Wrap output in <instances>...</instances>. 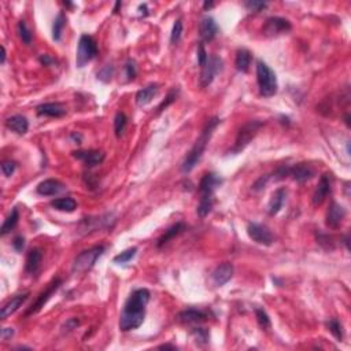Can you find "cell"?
<instances>
[{"instance_id":"1","label":"cell","mask_w":351,"mask_h":351,"mask_svg":"<svg viewBox=\"0 0 351 351\" xmlns=\"http://www.w3.org/2000/svg\"><path fill=\"white\" fill-rule=\"evenodd\" d=\"M149 296L151 295L147 288H139L129 295L119 317V329L122 332L137 329L144 322L145 307L149 302Z\"/></svg>"},{"instance_id":"2","label":"cell","mask_w":351,"mask_h":351,"mask_svg":"<svg viewBox=\"0 0 351 351\" xmlns=\"http://www.w3.org/2000/svg\"><path fill=\"white\" fill-rule=\"evenodd\" d=\"M219 122H221V121H219L217 117H214V118H211L210 121L206 123V127H205V129H203L202 133H200V136L197 137V140L195 141L193 147L189 149V153L187 154V157H185L184 161H183V165H181V171H183V173H189L193 167L196 166L197 162H199L200 158L203 157V153H205V149H206L207 143L210 141L211 136H213V132H214L215 128L218 127Z\"/></svg>"},{"instance_id":"3","label":"cell","mask_w":351,"mask_h":351,"mask_svg":"<svg viewBox=\"0 0 351 351\" xmlns=\"http://www.w3.org/2000/svg\"><path fill=\"white\" fill-rule=\"evenodd\" d=\"M257 83L259 93L265 97H272L277 93V77L274 71L265 62L257 61Z\"/></svg>"},{"instance_id":"4","label":"cell","mask_w":351,"mask_h":351,"mask_svg":"<svg viewBox=\"0 0 351 351\" xmlns=\"http://www.w3.org/2000/svg\"><path fill=\"white\" fill-rule=\"evenodd\" d=\"M105 250V246H95L92 248H88V250H84L83 253H80L73 261L71 272L76 273V274H84V273L89 272L95 266L97 259L103 255Z\"/></svg>"},{"instance_id":"5","label":"cell","mask_w":351,"mask_h":351,"mask_svg":"<svg viewBox=\"0 0 351 351\" xmlns=\"http://www.w3.org/2000/svg\"><path fill=\"white\" fill-rule=\"evenodd\" d=\"M97 55V45L96 41L88 35H83L80 37L79 48H77V55H76V65L77 67H84L89 62L95 59Z\"/></svg>"},{"instance_id":"6","label":"cell","mask_w":351,"mask_h":351,"mask_svg":"<svg viewBox=\"0 0 351 351\" xmlns=\"http://www.w3.org/2000/svg\"><path fill=\"white\" fill-rule=\"evenodd\" d=\"M262 127V121H250V122H247L246 125H243L240 131H239V133H237L236 141H235V145H233L232 153L237 154L246 148L247 145L250 144V141L257 136V133H258V131Z\"/></svg>"},{"instance_id":"7","label":"cell","mask_w":351,"mask_h":351,"mask_svg":"<svg viewBox=\"0 0 351 351\" xmlns=\"http://www.w3.org/2000/svg\"><path fill=\"white\" fill-rule=\"evenodd\" d=\"M115 222V218L113 214H103L101 217H89V218H84L80 222L79 228L83 233H91L95 231H101V229H109L113 227Z\"/></svg>"},{"instance_id":"8","label":"cell","mask_w":351,"mask_h":351,"mask_svg":"<svg viewBox=\"0 0 351 351\" xmlns=\"http://www.w3.org/2000/svg\"><path fill=\"white\" fill-rule=\"evenodd\" d=\"M200 69H202V71H200V85L206 88L213 83L217 73H219L222 69V59L218 57H209L207 61L205 62V65L200 66Z\"/></svg>"},{"instance_id":"9","label":"cell","mask_w":351,"mask_h":351,"mask_svg":"<svg viewBox=\"0 0 351 351\" xmlns=\"http://www.w3.org/2000/svg\"><path fill=\"white\" fill-rule=\"evenodd\" d=\"M292 29V25L288 19L281 17H270L266 19L262 28L263 35L268 37H276V36L284 35Z\"/></svg>"},{"instance_id":"10","label":"cell","mask_w":351,"mask_h":351,"mask_svg":"<svg viewBox=\"0 0 351 351\" xmlns=\"http://www.w3.org/2000/svg\"><path fill=\"white\" fill-rule=\"evenodd\" d=\"M247 233L253 241H255L257 244H261V246H272L274 243V236L273 233L269 231L268 227L261 224H255V222H251L247 227Z\"/></svg>"},{"instance_id":"11","label":"cell","mask_w":351,"mask_h":351,"mask_svg":"<svg viewBox=\"0 0 351 351\" xmlns=\"http://www.w3.org/2000/svg\"><path fill=\"white\" fill-rule=\"evenodd\" d=\"M62 285V280L61 279H55V280H53L51 283L48 284V287L45 288V290L41 292V294L37 296V299L35 300V303L32 305L29 309H28L27 312H25V317H29L32 316V314H36V313H39L41 309L44 307V305L48 302V299L51 298V295L55 294L58 291V288Z\"/></svg>"},{"instance_id":"12","label":"cell","mask_w":351,"mask_h":351,"mask_svg":"<svg viewBox=\"0 0 351 351\" xmlns=\"http://www.w3.org/2000/svg\"><path fill=\"white\" fill-rule=\"evenodd\" d=\"M73 157L88 167H93L101 165L106 158V154L103 151H97V149H88V151H74Z\"/></svg>"},{"instance_id":"13","label":"cell","mask_w":351,"mask_h":351,"mask_svg":"<svg viewBox=\"0 0 351 351\" xmlns=\"http://www.w3.org/2000/svg\"><path fill=\"white\" fill-rule=\"evenodd\" d=\"M36 113L40 117H51V118H61L65 117L67 110L61 103H43L36 107Z\"/></svg>"},{"instance_id":"14","label":"cell","mask_w":351,"mask_h":351,"mask_svg":"<svg viewBox=\"0 0 351 351\" xmlns=\"http://www.w3.org/2000/svg\"><path fill=\"white\" fill-rule=\"evenodd\" d=\"M344 217H346L344 207L340 206L339 203L332 202L328 209V213H327V225L331 229H338Z\"/></svg>"},{"instance_id":"15","label":"cell","mask_w":351,"mask_h":351,"mask_svg":"<svg viewBox=\"0 0 351 351\" xmlns=\"http://www.w3.org/2000/svg\"><path fill=\"white\" fill-rule=\"evenodd\" d=\"M233 277V265L229 262H224L218 265L217 268L214 269V272L211 274V279H213V283H214L217 287H222L228 283L231 279Z\"/></svg>"},{"instance_id":"16","label":"cell","mask_w":351,"mask_h":351,"mask_svg":"<svg viewBox=\"0 0 351 351\" xmlns=\"http://www.w3.org/2000/svg\"><path fill=\"white\" fill-rule=\"evenodd\" d=\"M199 35L202 37L203 41H211L218 35V25L214 18L205 17L199 23Z\"/></svg>"},{"instance_id":"17","label":"cell","mask_w":351,"mask_h":351,"mask_svg":"<svg viewBox=\"0 0 351 351\" xmlns=\"http://www.w3.org/2000/svg\"><path fill=\"white\" fill-rule=\"evenodd\" d=\"M222 183L218 176L214 173H207L202 177V180L199 183V192L200 195H214L215 188Z\"/></svg>"},{"instance_id":"18","label":"cell","mask_w":351,"mask_h":351,"mask_svg":"<svg viewBox=\"0 0 351 351\" xmlns=\"http://www.w3.org/2000/svg\"><path fill=\"white\" fill-rule=\"evenodd\" d=\"M63 189H65V185L62 184L61 181L48 179V180L41 181L37 185L36 191L39 195H43V196H53V195H58L59 192H62Z\"/></svg>"},{"instance_id":"19","label":"cell","mask_w":351,"mask_h":351,"mask_svg":"<svg viewBox=\"0 0 351 351\" xmlns=\"http://www.w3.org/2000/svg\"><path fill=\"white\" fill-rule=\"evenodd\" d=\"M28 296H29V294L28 292H25V294H21V295H17V296H14V298H11L9 300V302L6 303L5 306L2 307V312H0V317H2V320H6V318H9L11 314H14V313L17 312L18 309L25 303V300L28 299Z\"/></svg>"},{"instance_id":"20","label":"cell","mask_w":351,"mask_h":351,"mask_svg":"<svg viewBox=\"0 0 351 351\" xmlns=\"http://www.w3.org/2000/svg\"><path fill=\"white\" fill-rule=\"evenodd\" d=\"M329 191H331L329 176H321L320 181H318V185H317L316 191H314V195H313V205H314V206H320L321 203L325 200V197L328 196Z\"/></svg>"},{"instance_id":"21","label":"cell","mask_w":351,"mask_h":351,"mask_svg":"<svg viewBox=\"0 0 351 351\" xmlns=\"http://www.w3.org/2000/svg\"><path fill=\"white\" fill-rule=\"evenodd\" d=\"M158 84H149V85L144 87L143 89H140V91L136 93V105L143 107V106H147L148 103H151L154 97L158 95Z\"/></svg>"},{"instance_id":"22","label":"cell","mask_w":351,"mask_h":351,"mask_svg":"<svg viewBox=\"0 0 351 351\" xmlns=\"http://www.w3.org/2000/svg\"><path fill=\"white\" fill-rule=\"evenodd\" d=\"M180 322L184 324H199L207 320V314L202 310H196V309H187L184 312L179 313L177 316Z\"/></svg>"},{"instance_id":"23","label":"cell","mask_w":351,"mask_h":351,"mask_svg":"<svg viewBox=\"0 0 351 351\" xmlns=\"http://www.w3.org/2000/svg\"><path fill=\"white\" fill-rule=\"evenodd\" d=\"M285 196H287V191H285V188H279L273 192L268 205L269 215H276L280 213V210L283 209V205H284L285 202Z\"/></svg>"},{"instance_id":"24","label":"cell","mask_w":351,"mask_h":351,"mask_svg":"<svg viewBox=\"0 0 351 351\" xmlns=\"http://www.w3.org/2000/svg\"><path fill=\"white\" fill-rule=\"evenodd\" d=\"M6 127L17 135H25L29 129V121L23 115H13L6 119Z\"/></svg>"},{"instance_id":"25","label":"cell","mask_w":351,"mask_h":351,"mask_svg":"<svg viewBox=\"0 0 351 351\" xmlns=\"http://www.w3.org/2000/svg\"><path fill=\"white\" fill-rule=\"evenodd\" d=\"M290 176H292V179L298 183H306L314 176V170L306 163H298L296 166L291 167Z\"/></svg>"},{"instance_id":"26","label":"cell","mask_w":351,"mask_h":351,"mask_svg":"<svg viewBox=\"0 0 351 351\" xmlns=\"http://www.w3.org/2000/svg\"><path fill=\"white\" fill-rule=\"evenodd\" d=\"M41 259H43V254L39 248H33V250L29 251L27 255V262H25V270L29 274H35V273L39 272Z\"/></svg>"},{"instance_id":"27","label":"cell","mask_w":351,"mask_h":351,"mask_svg":"<svg viewBox=\"0 0 351 351\" xmlns=\"http://www.w3.org/2000/svg\"><path fill=\"white\" fill-rule=\"evenodd\" d=\"M251 65V53L246 48L237 49L236 59H235V66L241 73H247Z\"/></svg>"},{"instance_id":"28","label":"cell","mask_w":351,"mask_h":351,"mask_svg":"<svg viewBox=\"0 0 351 351\" xmlns=\"http://www.w3.org/2000/svg\"><path fill=\"white\" fill-rule=\"evenodd\" d=\"M184 231H185V225L183 224V222H177V224L170 227L167 231H165V233H163L162 236L159 237L158 243H157V247H163L166 243H169L171 239H174L176 236L181 235Z\"/></svg>"},{"instance_id":"29","label":"cell","mask_w":351,"mask_h":351,"mask_svg":"<svg viewBox=\"0 0 351 351\" xmlns=\"http://www.w3.org/2000/svg\"><path fill=\"white\" fill-rule=\"evenodd\" d=\"M51 206L58 211H65V213H73L77 209V202L70 196L59 197V199H54L51 202Z\"/></svg>"},{"instance_id":"30","label":"cell","mask_w":351,"mask_h":351,"mask_svg":"<svg viewBox=\"0 0 351 351\" xmlns=\"http://www.w3.org/2000/svg\"><path fill=\"white\" fill-rule=\"evenodd\" d=\"M18 219H19V211H18V209H13L11 213L9 214V217L5 219L3 225H2V229H0L2 236H5V235L10 233L15 227H17Z\"/></svg>"},{"instance_id":"31","label":"cell","mask_w":351,"mask_h":351,"mask_svg":"<svg viewBox=\"0 0 351 351\" xmlns=\"http://www.w3.org/2000/svg\"><path fill=\"white\" fill-rule=\"evenodd\" d=\"M213 196L214 195H200V202L197 205L196 213L200 218H205L206 215H209V213L213 209Z\"/></svg>"},{"instance_id":"32","label":"cell","mask_w":351,"mask_h":351,"mask_svg":"<svg viewBox=\"0 0 351 351\" xmlns=\"http://www.w3.org/2000/svg\"><path fill=\"white\" fill-rule=\"evenodd\" d=\"M66 25V18L65 14L59 13L57 15V18L54 19L53 23V39L55 41H59L62 39V32H63V28Z\"/></svg>"},{"instance_id":"33","label":"cell","mask_w":351,"mask_h":351,"mask_svg":"<svg viewBox=\"0 0 351 351\" xmlns=\"http://www.w3.org/2000/svg\"><path fill=\"white\" fill-rule=\"evenodd\" d=\"M17 29H18V35H19V39L22 40V43L29 45V44L32 43V40H33V36H32L31 29L28 28L27 22L25 21L18 22Z\"/></svg>"},{"instance_id":"34","label":"cell","mask_w":351,"mask_h":351,"mask_svg":"<svg viewBox=\"0 0 351 351\" xmlns=\"http://www.w3.org/2000/svg\"><path fill=\"white\" fill-rule=\"evenodd\" d=\"M127 123H128V118H127V115L123 114V113H117V114H115V118H114L115 136L117 137L122 136V133L125 132V128H127Z\"/></svg>"},{"instance_id":"35","label":"cell","mask_w":351,"mask_h":351,"mask_svg":"<svg viewBox=\"0 0 351 351\" xmlns=\"http://www.w3.org/2000/svg\"><path fill=\"white\" fill-rule=\"evenodd\" d=\"M136 253H137L136 247H132V248H128V250L122 251V253H119L118 255H115V257H114V262L115 263H127V262H129V261H132V259L135 258V255H136Z\"/></svg>"},{"instance_id":"36","label":"cell","mask_w":351,"mask_h":351,"mask_svg":"<svg viewBox=\"0 0 351 351\" xmlns=\"http://www.w3.org/2000/svg\"><path fill=\"white\" fill-rule=\"evenodd\" d=\"M327 325H328L329 332L334 335L336 340H339V342H340V340H342V339H343L342 324H340V322H339V321L336 320V318H332V320L328 321V324H327Z\"/></svg>"},{"instance_id":"37","label":"cell","mask_w":351,"mask_h":351,"mask_svg":"<svg viewBox=\"0 0 351 351\" xmlns=\"http://www.w3.org/2000/svg\"><path fill=\"white\" fill-rule=\"evenodd\" d=\"M192 336L197 344H206L209 342V339H210L209 331L205 328H195L192 331Z\"/></svg>"},{"instance_id":"38","label":"cell","mask_w":351,"mask_h":351,"mask_svg":"<svg viewBox=\"0 0 351 351\" xmlns=\"http://www.w3.org/2000/svg\"><path fill=\"white\" fill-rule=\"evenodd\" d=\"M183 21L181 19H177L173 25V29H171V35H170V43L171 44H177L180 41L181 36H183Z\"/></svg>"},{"instance_id":"39","label":"cell","mask_w":351,"mask_h":351,"mask_svg":"<svg viewBox=\"0 0 351 351\" xmlns=\"http://www.w3.org/2000/svg\"><path fill=\"white\" fill-rule=\"evenodd\" d=\"M255 317H257V321H258V324L261 328H270V318H269V316L266 314L265 310H262V309H255Z\"/></svg>"},{"instance_id":"40","label":"cell","mask_w":351,"mask_h":351,"mask_svg":"<svg viewBox=\"0 0 351 351\" xmlns=\"http://www.w3.org/2000/svg\"><path fill=\"white\" fill-rule=\"evenodd\" d=\"M113 71H114V67H113V66L106 65L105 67L97 73V80H101L103 83H109L110 80H111V76H113Z\"/></svg>"},{"instance_id":"41","label":"cell","mask_w":351,"mask_h":351,"mask_svg":"<svg viewBox=\"0 0 351 351\" xmlns=\"http://www.w3.org/2000/svg\"><path fill=\"white\" fill-rule=\"evenodd\" d=\"M136 63H135V61L129 59V61L125 63V76H127V79L131 81V80H133L136 77Z\"/></svg>"},{"instance_id":"42","label":"cell","mask_w":351,"mask_h":351,"mask_svg":"<svg viewBox=\"0 0 351 351\" xmlns=\"http://www.w3.org/2000/svg\"><path fill=\"white\" fill-rule=\"evenodd\" d=\"M17 169V165L15 162H11V161H5L2 163V171L6 177H11L14 174V171Z\"/></svg>"},{"instance_id":"43","label":"cell","mask_w":351,"mask_h":351,"mask_svg":"<svg viewBox=\"0 0 351 351\" xmlns=\"http://www.w3.org/2000/svg\"><path fill=\"white\" fill-rule=\"evenodd\" d=\"M244 6H246L250 11L258 13V11H262L263 9H266V7H268V3H265V2H246Z\"/></svg>"},{"instance_id":"44","label":"cell","mask_w":351,"mask_h":351,"mask_svg":"<svg viewBox=\"0 0 351 351\" xmlns=\"http://www.w3.org/2000/svg\"><path fill=\"white\" fill-rule=\"evenodd\" d=\"M176 97H177V91H174V89H173V91H170V92H169V95L166 96V99H165V101L161 103V106L158 107V113L163 111V110L166 109L167 106L171 105V103L176 101Z\"/></svg>"},{"instance_id":"45","label":"cell","mask_w":351,"mask_h":351,"mask_svg":"<svg viewBox=\"0 0 351 351\" xmlns=\"http://www.w3.org/2000/svg\"><path fill=\"white\" fill-rule=\"evenodd\" d=\"M207 58H209V55L205 49V45H203V43H199V45H197V63H199V66L205 65Z\"/></svg>"},{"instance_id":"46","label":"cell","mask_w":351,"mask_h":351,"mask_svg":"<svg viewBox=\"0 0 351 351\" xmlns=\"http://www.w3.org/2000/svg\"><path fill=\"white\" fill-rule=\"evenodd\" d=\"M79 325L80 320H77V318H69V320L63 324V327H62V331H63V332H71V331L77 328Z\"/></svg>"},{"instance_id":"47","label":"cell","mask_w":351,"mask_h":351,"mask_svg":"<svg viewBox=\"0 0 351 351\" xmlns=\"http://www.w3.org/2000/svg\"><path fill=\"white\" fill-rule=\"evenodd\" d=\"M269 179H270V176H262V177H259L258 180L255 181V184L253 185V189L254 191H261V189H263L265 187H266V184H268Z\"/></svg>"},{"instance_id":"48","label":"cell","mask_w":351,"mask_h":351,"mask_svg":"<svg viewBox=\"0 0 351 351\" xmlns=\"http://www.w3.org/2000/svg\"><path fill=\"white\" fill-rule=\"evenodd\" d=\"M13 247L17 251H22V250H23V247H25V239H23V237H22V236L14 237Z\"/></svg>"},{"instance_id":"49","label":"cell","mask_w":351,"mask_h":351,"mask_svg":"<svg viewBox=\"0 0 351 351\" xmlns=\"http://www.w3.org/2000/svg\"><path fill=\"white\" fill-rule=\"evenodd\" d=\"M14 336V329L13 328H3L2 329V339L3 340H9Z\"/></svg>"},{"instance_id":"50","label":"cell","mask_w":351,"mask_h":351,"mask_svg":"<svg viewBox=\"0 0 351 351\" xmlns=\"http://www.w3.org/2000/svg\"><path fill=\"white\" fill-rule=\"evenodd\" d=\"M40 63L44 66H51L54 63V59L49 55H41L40 57Z\"/></svg>"},{"instance_id":"51","label":"cell","mask_w":351,"mask_h":351,"mask_svg":"<svg viewBox=\"0 0 351 351\" xmlns=\"http://www.w3.org/2000/svg\"><path fill=\"white\" fill-rule=\"evenodd\" d=\"M70 137L74 140V143H77V144H80L81 141H83V136L80 135V133H76V132H73L70 135Z\"/></svg>"},{"instance_id":"52","label":"cell","mask_w":351,"mask_h":351,"mask_svg":"<svg viewBox=\"0 0 351 351\" xmlns=\"http://www.w3.org/2000/svg\"><path fill=\"white\" fill-rule=\"evenodd\" d=\"M6 55H7V53H6L5 45H2V65H5V62H6Z\"/></svg>"},{"instance_id":"53","label":"cell","mask_w":351,"mask_h":351,"mask_svg":"<svg viewBox=\"0 0 351 351\" xmlns=\"http://www.w3.org/2000/svg\"><path fill=\"white\" fill-rule=\"evenodd\" d=\"M214 6V3L213 2H205V5H203V9L207 10V9H211Z\"/></svg>"},{"instance_id":"54","label":"cell","mask_w":351,"mask_h":351,"mask_svg":"<svg viewBox=\"0 0 351 351\" xmlns=\"http://www.w3.org/2000/svg\"><path fill=\"white\" fill-rule=\"evenodd\" d=\"M159 348H170V350H176V347L174 346H170V344H163V346H159Z\"/></svg>"},{"instance_id":"55","label":"cell","mask_w":351,"mask_h":351,"mask_svg":"<svg viewBox=\"0 0 351 351\" xmlns=\"http://www.w3.org/2000/svg\"><path fill=\"white\" fill-rule=\"evenodd\" d=\"M344 121H346L347 127H350V115L347 114V115H346V118H344Z\"/></svg>"}]
</instances>
